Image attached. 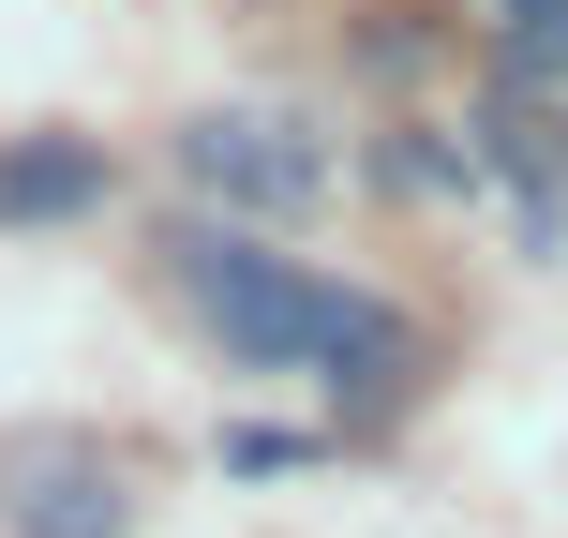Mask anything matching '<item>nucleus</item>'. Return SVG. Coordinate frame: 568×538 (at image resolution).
<instances>
[{"label":"nucleus","instance_id":"f03ea898","mask_svg":"<svg viewBox=\"0 0 568 538\" xmlns=\"http://www.w3.org/2000/svg\"><path fill=\"white\" fill-rule=\"evenodd\" d=\"M180 180H195L225 225H300V210L329 195V135H314L300 105H210V120H180Z\"/></svg>","mask_w":568,"mask_h":538},{"label":"nucleus","instance_id":"20e7f679","mask_svg":"<svg viewBox=\"0 0 568 538\" xmlns=\"http://www.w3.org/2000/svg\"><path fill=\"white\" fill-rule=\"evenodd\" d=\"M105 135H16L0 150V225H75V210H105Z\"/></svg>","mask_w":568,"mask_h":538},{"label":"nucleus","instance_id":"f257e3e1","mask_svg":"<svg viewBox=\"0 0 568 538\" xmlns=\"http://www.w3.org/2000/svg\"><path fill=\"white\" fill-rule=\"evenodd\" d=\"M165 270H180V300L210 314V344H225L240 374H329V389H359V404H389L404 374H419V329H404L374 284H329V270L270 255L255 225H180Z\"/></svg>","mask_w":568,"mask_h":538},{"label":"nucleus","instance_id":"7ed1b4c3","mask_svg":"<svg viewBox=\"0 0 568 538\" xmlns=\"http://www.w3.org/2000/svg\"><path fill=\"white\" fill-rule=\"evenodd\" d=\"M0 524L16 538H135V479L105 434H16L0 449Z\"/></svg>","mask_w":568,"mask_h":538},{"label":"nucleus","instance_id":"39448f33","mask_svg":"<svg viewBox=\"0 0 568 538\" xmlns=\"http://www.w3.org/2000/svg\"><path fill=\"white\" fill-rule=\"evenodd\" d=\"M494 45L524 90H568V0H494Z\"/></svg>","mask_w":568,"mask_h":538}]
</instances>
